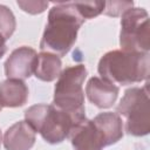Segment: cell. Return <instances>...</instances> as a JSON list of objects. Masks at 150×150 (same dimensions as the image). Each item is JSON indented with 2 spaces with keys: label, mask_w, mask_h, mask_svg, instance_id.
<instances>
[{
  "label": "cell",
  "mask_w": 150,
  "mask_h": 150,
  "mask_svg": "<svg viewBox=\"0 0 150 150\" xmlns=\"http://www.w3.org/2000/svg\"><path fill=\"white\" fill-rule=\"evenodd\" d=\"M83 120H79L53 104H34L25 111V121L49 144L63 142L69 137L71 129Z\"/></svg>",
  "instance_id": "3957f363"
},
{
  "label": "cell",
  "mask_w": 150,
  "mask_h": 150,
  "mask_svg": "<svg viewBox=\"0 0 150 150\" xmlns=\"http://www.w3.org/2000/svg\"><path fill=\"white\" fill-rule=\"evenodd\" d=\"M1 142H2V135H1V130H0V145H1Z\"/></svg>",
  "instance_id": "d6986e66"
},
{
  "label": "cell",
  "mask_w": 150,
  "mask_h": 150,
  "mask_svg": "<svg viewBox=\"0 0 150 150\" xmlns=\"http://www.w3.org/2000/svg\"><path fill=\"white\" fill-rule=\"evenodd\" d=\"M35 143V131L26 121L11 125L4 135L6 150H30Z\"/></svg>",
  "instance_id": "8fae6325"
},
{
  "label": "cell",
  "mask_w": 150,
  "mask_h": 150,
  "mask_svg": "<svg viewBox=\"0 0 150 150\" xmlns=\"http://www.w3.org/2000/svg\"><path fill=\"white\" fill-rule=\"evenodd\" d=\"M16 21L13 12L5 5H0V34L7 41L14 33Z\"/></svg>",
  "instance_id": "5bb4252c"
},
{
  "label": "cell",
  "mask_w": 150,
  "mask_h": 150,
  "mask_svg": "<svg viewBox=\"0 0 150 150\" xmlns=\"http://www.w3.org/2000/svg\"><path fill=\"white\" fill-rule=\"evenodd\" d=\"M1 109H2V105H1V104H0V111H1Z\"/></svg>",
  "instance_id": "ffe728a7"
},
{
  "label": "cell",
  "mask_w": 150,
  "mask_h": 150,
  "mask_svg": "<svg viewBox=\"0 0 150 150\" xmlns=\"http://www.w3.org/2000/svg\"><path fill=\"white\" fill-rule=\"evenodd\" d=\"M116 111L125 117L127 134L141 137L150 131V109L148 83L143 88L132 87L124 91Z\"/></svg>",
  "instance_id": "5b68a950"
},
{
  "label": "cell",
  "mask_w": 150,
  "mask_h": 150,
  "mask_svg": "<svg viewBox=\"0 0 150 150\" xmlns=\"http://www.w3.org/2000/svg\"><path fill=\"white\" fill-rule=\"evenodd\" d=\"M134 6L132 1H108L105 2L103 13L109 16H118L125 11L130 9Z\"/></svg>",
  "instance_id": "2e32d148"
},
{
  "label": "cell",
  "mask_w": 150,
  "mask_h": 150,
  "mask_svg": "<svg viewBox=\"0 0 150 150\" xmlns=\"http://www.w3.org/2000/svg\"><path fill=\"white\" fill-rule=\"evenodd\" d=\"M87 74L83 64L70 66L63 69L54 88L53 105L79 120L86 118L84 91L82 86Z\"/></svg>",
  "instance_id": "277c9868"
},
{
  "label": "cell",
  "mask_w": 150,
  "mask_h": 150,
  "mask_svg": "<svg viewBox=\"0 0 150 150\" xmlns=\"http://www.w3.org/2000/svg\"><path fill=\"white\" fill-rule=\"evenodd\" d=\"M35 49L22 46L14 49L5 62V75L7 79L25 80L32 76L36 62Z\"/></svg>",
  "instance_id": "52a82bcc"
},
{
  "label": "cell",
  "mask_w": 150,
  "mask_h": 150,
  "mask_svg": "<svg viewBox=\"0 0 150 150\" xmlns=\"http://www.w3.org/2000/svg\"><path fill=\"white\" fill-rule=\"evenodd\" d=\"M28 95V87L22 80L7 79L0 83V104L2 107H22L27 102Z\"/></svg>",
  "instance_id": "7c38bea8"
},
{
  "label": "cell",
  "mask_w": 150,
  "mask_h": 150,
  "mask_svg": "<svg viewBox=\"0 0 150 150\" xmlns=\"http://www.w3.org/2000/svg\"><path fill=\"white\" fill-rule=\"evenodd\" d=\"M79 14L86 20L100 15L104 11V1H74Z\"/></svg>",
  "instance_id": "9a60e30c"
},
{
  "label": "cell",
  "mask_w": 150,
  "mask_h": 150,
  "mask_svg": "<svg viewBox=\"0 0 150 150\" xmlns=\"http://www.w3.org/2000/svg\"><path fill=\"white\" fill-rule=\"evenodd\" d=\"M61 71L62 62L57 55L47 52H41L38 54L34 67V75L36 79L45 82H52L60 76Z\"/></svg>",
  "instance_id": "4fadbf2b"
},
{
  "label": "cell",
  "mask_w": 150,
  "mask_h": 150,
  "mask_svg": "<svg viewBox=\"0 0 150 150\" xmlns=\"http://www.w3.org/2000/svg\"><path fill=\"white\" fill-rule=\"evenodd\" d=\"M83 22L84 19L79 14L74 1L53 2L40 41V49L59 57L64 56L74 46Z\"/></svg>",
  "instance_id": "6da1fadb"
},
{
  "label": "cell",
  "mask_w": 150,
  "mask_h": 150,
  "mask_svg": "<svg viewBox=\"0 0 150 150\" xmlns=\"http://www.w3.org/2000/svg\"><path fill=\"white\" fill-rule=\"evenodd\" d=\"M69 138L74 150H102L101 137L91 120L84 118L70 131Z\"/></svg>",
  "instance_id": "30bf717a"
},
{
  "label": "cell",
  "mask_w": 150,
  "mask_h": 150,
  "mask_svg": "<svg viewBox=\"0 0 150 150\" xmlns=\"http://www.w3.org/2000/svg\"><path fill=\"white\" fill-rule=\"evenodd\" d=\"M103 146L117 143L123 137V122L117 112H101L91 120Z\"/></svg>",
  "instance_id": "9c48e42d"
},
{
  "label": "cell",
  "mask_w": 150,
  "mask_h": 150,
  "mask_svg": "<svg viewBox=\"0 0 150 150\" xmlns=\"http://www.w3.org/2000/svg\"><path fill=\"white\" fill-rule=\"evenodd\" d=\"M149 67V53L111 50L100 59L97 71L103 80L115 86H128L148 80Z\"/></svg>",
  "instance_id": "7a4b0ae2"
},
{
  "label": "cell",
  "mask_w": 150,
  "mask_h": 150,
  "mask_svg": "<svg viewBox=\"0 0 150 150\" xmlns=\"http://www.w3.org/2000/svg\"><path fill=\"white\" fill-rule=\"evenodd\" d=\"M120 88L102 77L93 76L89 79L86 86V94L90 103L97 108L105 109L112 107L118 96Z\"/></svg>",
  "instance_id": "ba28073f"
},
{
  "label": "cell",
  "mask_w": 150,
  "mask_h": 150,
  "mask_svg": "<svg viewBox=\"0 0 150 150\" xmlns=\"http://www.w3.org/2000/svg\"><path fill=\"white\" fill-rule=\"evenodd\" d=\"M6 50H7V47H6V40H5V38L0 34V59L5 55Z\"/></svg>",
  "instance_id": "ac0fdd59"
},
{
  "label": "cell",
  "mask_w": 150,
  "mask_h": 150,
  "mask_svg": "<svg viewBox=\"0 0 150 150\" xmlns=\"http://www.w3.org/2000/svg\"><path fill=\"white\" fill-rule=\"evenodd\" d=\"M120 46L124 52L149 53V14L144 8L131 7L122 14Z\"/></svg>",
  "instance_id": "8992f818"
},
{
  "label": "cell",
  "mask_w": 150,
  "mask_h": 150,
  "mask_svg": "<svg viewBox=\"0 0 150 150\" xmlns=\"http://www.w3.org/2000/svg\"><path fill=\"white\" fill-rule=\"evenodd\" d=\"M16 4L23 12L29 14H40L48 7L47 1H16Z\"/></svg>",
  "instance_id": "e0dca14e"
}]
</instances>
